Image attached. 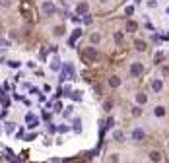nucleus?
<instances>
[{
	"label": "nucleus",
	"instance_id": "393cba45",
	"mask_svg": "<svg viewBox=\"0 0 169 163\" xmlns=\"http://www.w3.org/2000/svg\"><path fill=\"white\" fill-rule=\"evenodd\" d=\"M127 14H128V16H132V14H134V8H132V6H128V8H127Z\"/></svg>",
	"mask_w": 169,
	"mask_h": 163
},
{
	"label": "nucleus",
	"instance_id": "423d86ee",
	"mask_svg": "<svg viewBox=\"0 0 169 163\" xmlns=\"http://www.w3.org/2000/svg\"><path fill=\"white\" fill-rule=\"evenodd\" d=\"M76 14L86 16V14H87V4H86V2H80V4L76 6Z\"/></svg>",
	"mask_w": 169,
	"mask_h": 163
},
{
	"label": "nucleus",
	"instance_id": "412c9836",
	"mask_svg": "<svg viewBox=\"0 0 169 163\" xmlns=\"http://www.w3.org/2000/svg\"><path fill=\"white\" fill-rule=\"evenodd\" d=\"M99 39H101V37H99L97 33H93V35H92V43H99Z\"/></svg>",
	"mask_w": 169,
	"mask_h": 163
},
{
	"label": "nucleus",
	"instance_id": "f8f14e48",
	"mask_svg": "<svg viewBox=\"0 0 169 163\" xmlns=\"http://www.w3.org/2000/svg\"><path fill=\"white\" fill-rule=\"evenodd\" d=\"M150 159H152V161H160V159H161L160 151H150Z\"/></svg>",
	"mask_w": 169,
	"mask_h": 163
},
{
	"label": "nucleus",
	"instance_id": "bb28decb",
	"mask_svg": "<svg viewBox=\"0 0 169 163\" xmlns=\"http://www.w3.org/2000/svg\"><path fill=\"white\" fill-rule=\"evenodd\" d=\"M115 39L117 41H122V33H115Z\"/></svg>",
	"mask_w": 169,
	"mask_h": 163
},
{
	"label": "nucleus",
	"instance_id": "2eb2a0df",
	"mask_svg": "<svg viewBox=\"0 0 169 163\" xmlns=\"http://www.w3.org/2000/svg\"><path fill=\"white\" fill-rule=\"evenodd\" d=\"M51 68H53V70H60V62H59V58H54V60H53Z\"/></svg>",
	"mask_w": 169,
	"mask_h": 163
},
{
	"label": "nucleus",
	"instance_id": "9b49d317",
	"mask_svg": "<svg viewBox=\"0 0 169 163\" xmlns=\"http://www.w3.org/2000/svg\"><path fill=\"white\" fill-rule=\"evenodd\" d=\"M134 47H136V51H146V43L142 39H136L134 41Z\"/></svg>",
	"mask_w": 169,
	"mask_h": 163
},
{
	"label": "nucleus",
	"instance_id": "6ab92c4d",
	"mask_svg": "<svg viewBox=\"0 0 169 163\" xmlns=\"http://www.w3.org/2000/svg\"><path fill=\"white\" fill-rule=\"evenodd\" d=\"M35 119H37V116H33L31 113H27V115H25V121H27V122H31V121H35Z\"/></svg>",
	"mask_w": 169,
	"mask_h": 163
},
{
	"label": "nucleus",
	"instance_id": "20e7f679",
	"mask_svg": "<svg viewBox=\"0 0 169 163\" xmlns=\"http://www.w3.org/2000/svg\"><path fill=\"white\" fill-rule=\"evenodd\" d=\"M41 10H43V14H47V16H51V14H54V12H56V8H54L53 2H43Z\"/></svg>",
	"mask_w": 169,
	"mask_h": 163
},
{
	"label": "nucleus",
	"instance_id": "7ed1b4c3",
	"mask_svg": "<svg viewBox=\"0 0 169 163\" xmlns=\"http://www.w3.org/2000/svg\"><path fill=\"white\" fill-rule=\"evenodd\" d=\"M142 72H144V66H142L140 62H134V64L130 66V74H132L134 78H138V76H140Z\"/></svg>",
	"mask_w": 169,
	"mask_h": 163
},
{
	"label": "nucleus",
	"instance_id": "f257e3e1",
	"mask_svg": "<svg viewBox=\"0 0 169 163\" xmlns=\"http://www.w3.org/2000/svg\"><path fill=\"white\" fill-rule=\"evenodd\" d=\"M82 58H84L86 62H97L99 60V53L93 49V47H87V49L82 53Z\"/></svg>",
	"mask_w": 169,
	"mask_h": 163
},
{
	"label": "nucleus",
	"instance_id": "c756f323",
	"mask_svg": "<svg viewBox=\"0 0 169 163\" xmlns=\"http://www.w3.org/2000/svg\"><path fill=\"white\" fill-rule=\"evenodd\" d=\"M167 14H169V8H167Z\"/></svg>",
	"mask_w": 169,
	"mask_h": 163
},
{
	"label": "nucleus",
	"instance_id": "aec40b11",
	"mask_svg": "<svg viewBox=\"0 0 169 163\" xmlns=\"http://www.w3.org/2000/svg\"><path fill=\"white\" fill-rule=\"evenodd\" d=\"M62 33H64V29H62V27H56V29H54V35H56V37H60Z\"/></svg>",
	"mask_w": 169,
	"mask_h": 163
},
{
	"label": "nucleus",
	"instance_id": "5701e85b",
	"mask_svg": "<svg viewBox=\"0 0 169 163\" xmlns=\"http://www.w3.org/2000/svg\"><path fill=\"white\" fill-rule=\"evenodd\" d=\"M37 124H39V121H37V119H35V121H31V122H29V124H27V126H29V128H35V126H37Z\"/></svg>",
	"mask_w": 169,
	"mask_h": 163
},
{
	"label": "nucleus",
	"instance_id": "a211bd4d",
	"mask_svg": "<svg viewBox=\"0 0 169 163\" xmlns=\"http://www.w3.org/2000/svg\"><path fill=\"white\" fill-rule=\"evenodd\" d=\"M72 95V93H70ZM72 99H76V101H80L82 99V95H80V91H74V95H72Z\"/></svg>",
	"mask_w": 169,
	"mask_h": 163
},
{
	"label": "nucleus",
	"instance_id": "c85d7f7f",
	"mask_svg": "<svg viewBox=\"0 0 169 163\" xmlns=\"http://www.w3.org/2000/svg\"><path fill=\"white\" fill-rule=\"evenodd\" d=\"M101 2H107V0H101Z\"/></svg>",
	"mask_w": 169,
	"mask_h": 163
},
{
	"label": "nucleus",
	"instance_id": "4468645a",
	"mask_svg": "<svg viewBox=\"0 0 169 163\" xmlns=\"http://www.w3.org/2000/svg\"><path fill=\"white\" fill-rule=\"evenodd\" d=\"M14 128H16L14 122H6V132H8V134H10V132H14Z\"/></svg>",
	"mask_w": 169,
	"mask_h": 163
},
{
	"label": "nucleus",
	"instance_id": "b1692460",
	"mask_svg": "<svg viewBox=\"0 0 169 163\" xmlns=\"http://www.w3.org/2000/svg\"><path fill=\"white\" fill-rule=\"evenodd\" d=\"M115 140H119V142L122 140V132H121V130H119V132H115Z\"/></svg>",
	"mask_w": 169,
	"mask_h": 163
},
{
	"label": "nucleus",
	"instance_id": "f3484780",
	"mask_svg": "<svg viewBox=\"0 0 169 163\" xmlns=\"http://www.w3.org/2000/svg\"><path fill=\"white\" fill-rule=\"evenodd\" d=\"M74 130H76V132L82 130V122H80V121H74Z\"/></svg>",
	"mask_w": 169,
	"mask_h": 163
},
{
	"label": "nucleus",
	"instance_id": "1a4fd4ad",
	"mask_svg": "<svg viewBox=\"0 0 169 163\" xmlns=\"http://www.w3.org/2000/svg\"><path fill=\"white\" fill-rule=\"evenodd\" d=\"M161 87H163V84H161V80H154L152 82V89L157 93V91H161Z\"/></svg>",
	"mask_w": 169,
	"mask_h": 163
},
{
	"label": "nucleus",
	"instance_id": "a878e982",
	"mask_svg": "<svg viewBox=\"0 0 169 163\" xmlns=\"http://www.w3.org/2000/svg\"><path fill=\"white\" fill-rule=\"evenodd\" d=\"M84 21H86V23H92V16L86 14V16H84Z\"/></svg>",
	"mask_w": 169,
	"mask_h": 163
},
{
	"label": "nucleus",
	"instance_id": "dca6fc26",
	"mask_svg": "<svg viewBox=\"0 0 169 163\" xmlns=\"http://www.w3.org/2000/svg\"><path fill=\"white\" fill-rule=\"evenodd\" d=\"M155 115H157V116H163V115H165V109H163V107H155Z\"/></svg>",
	"mask_w": 169,
	"mask_h": 163
},
{
	"label": "nucleus",
	"instance_id": "0eeeda50",
	"mask_svg": "<svg viewBox=\"0 0 169 163\" xmlns=\"http://www.w3.org/2000/svg\"><path fill=\"white\" fill-rule=\"evenodd\" d=\"M80 35H82V31H80V29H76V31L72 33V37L68 39V45H70V47H74V43H76V39H78V37H80Z\"/></svg>",
	"mask_w": 169,
	"mask_h": 163
},
{
	"label": "nucleus",
	"instance_id": "cd10ccee",
	"mask_svg": "<svg viewBox=\"0 0 169 163\" xmlns=\"http://www.w3.org/2000/svg\"><path fill=\"white\" fill-rule=\"evenodd\" d=\"M4 4H8V0H4Z\"/></svg>",
	"mask_w": 169,
	"mask_h": 163
},
{
	"label": "nucleus",
	"instance_id": "6e6552de",
	"mask_svg": "<svg viewBox=\"0 0 169 163\" xmlns=\"http://www.w3.org/2000/svg\"><path fill=\"white\" fill-rule=\"evenodd\" d=\"M136 29H138V23L132 21V20H128V21H127V31H132V33H134Z\"/></svg>",
	"mask_w": 169,
	"mask_h": 163
},
{
	"label": "nucleus",
	"instance_id": "ddd939ff",
	"mask_svg": "<svg viewBox=\"0 0 169 163\" xmlns=\"http://www.w3.org/2000/svg\"><path fill=\"white\" fill-rule=\"evenodd\" d=\"M136 101H138V103H146V101H148V97H146L144 93H138V95H136Z\"/></svg>",
	"mask_w": 169,
	"mask_h": 163
},
{
	"label": "nucleus",
	"instance_id": "f03ea898",
	"mask_svg": "<svg viewBox=\"0 0 169 163\" xmlns=\"http://www.w3.org/2000/svg\"><path fill=\"white\" fill-rule=\"evenodd\" d=\"M60 80H74V68L72 64H64V70H62V74H60Z\"/></svg>",
	"mask_w": 169,
	"mask_h": 163
},
{
	"label": "nucleus",
	"instance_id": "39448f33",
	"mask_svg": "<svg viewBox=\"0 0 169 163\" xmlns=\"http://www.w3.org/2000/svg\"><path fill=\"white\" fill-rule=\"evenodd\" d=\"M144 130H142V128H134V130H132V140H136V142H140V140H144Z\"/></svg>",
	"mask_w": 169,
	"mask_h": 163
},
{
	"label": "nucleus",
	"instance_id": "9d476101",
	"mask_svg": "<svg viewBox=\"0 0 169 163\" xmlns=\"http://www.w3.org/2000/svg\"><path fill=\"white\" fill-rule=\"evenodd\" d=\"M109 86H111V87H119V86H121V80H119L117 76H111V78H109Z\"/></svg>",
	"mask_w": 169,
	"mask_h": 163
},
{
	"label": "nucleus",
	"instance_id": "4be33fe9",
	"mask_svg": "<svg viewBox=\"0 0 169 163\" xmlns=\"http://www.w3.org/2000/svg\"><path fill=\"white\" fill-rule=\"evenodd\" d=\"M103 107H105V111H111V107H113V103H111V101H105V105H103Z\"/></svg>",
	"mask_w": 169,
	"mask_h": 163
}]
</instances>
